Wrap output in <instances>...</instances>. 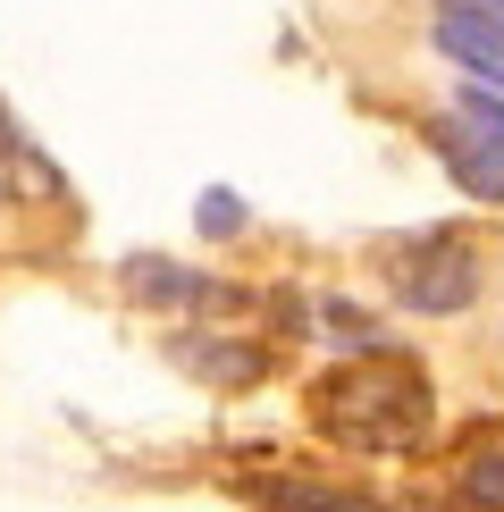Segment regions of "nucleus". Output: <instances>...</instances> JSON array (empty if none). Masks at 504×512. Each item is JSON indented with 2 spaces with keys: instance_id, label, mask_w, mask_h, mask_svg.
Wrapping results in <instances>:
<instances>
[{
  "instance_id": "nucleus-9",
  "label": "nucleus",
  "mask_w": 504,
  "mask_h": 512,
  "mask_svg": "<svg viewBox=\"0 0 504 512\" xmlns=\"http://www.w3.org/2000/svg\"><path fill=\"white\" fill-rule=\"evenodd\" d=\"M446 168H454L462 185H471L479 202H504V168H496L488 152H479V143H462V135H446Z\"/></svg>"
},
{
  "instance_id": "nucleus-3",
  "label": "nucleus",
  "mask_w": 504,
  "mask_h": 512,
  "mask_svg": "<svg viewBox=\"0 0 504 512\" xmlns=\"http://www.w3.org/2000/svg\"><path fill=\"white\" fill-rule=\"evenodd\" d=\"M437 42H446L454 59H471V68L504 93V34L488 26V0H462V9H446V17H437Z\"/></svg>"
},
{
  "instance_id": "nucleus-10",
  "label": "nucleus",
  "mask_w": 504,
  "mask_h": 512,
  "mask_svg": "<svg viewBox=\"0 0 504 512\" xmlns=\"http://www.w3.org/2000/svg\"><path fill=\"white\" fill-rule=\"evenodd\" d=\"M202 236H236V227H244V202L236 194H227V185H210V194H202Z\"/></svg>"
},
{
  "instance_id": "nucleus-1",
  "label": "nucleus",
  "mask_w": 504,
  "mask_h": 512,
  "mask_svg": "<svg viewBox=\"0 0 504 512\" xmlns=\"http://www.w3.org/2000/svg\"><path fill=\"white\" fill-rule=\"evenodd\" d=\"M311 420H320L336 445H353V454H404V445L429 437L437 395H429V378H420V361L387 345V353H353V361H336V370H320Z\"/></svg>"
},
{
  "instance_id": "nucleus-5",
  "label": "nucleus",
  "mask_w": 504,
  "mask_h": 512,
  "mask_svg": "<svg viewBox=\"0 0 504 512\" xmlns=\"http://www.w3.org/2000/svg\"><path fill=\"white\" fill-rule=\"evenodd\" d=\"M0 177H9V194H26V202H51L59 194V168L9 126V110H0Z\"/></svg>"
},
{
  "instance_id": "nucleus-6",
  "label": "nucleus",
  "mask_w": 504,
  "mask_h": 512,
  "mask_svg": "<svg viewBox=\"0 0 504 512\" xmlns=\"http://www.w3.org/2000/svg\"><path fill=\"white\" fill-rule=\"evenodd\" d=\"M454 504L462 512H504V437L471 445V462L454 471Z\"/></svg>"
},
{
  "instance_id": "nucleus-2",
  "label": "nucleus",
  "mask_w": 504,
  "mask_h": 512,
  "mask_svg": "<svg viewBox=\"0 0 504 512\" xmlns=\"http://www.w3.org/2000/svg\"><path fill=\"white\" fill-rule=\"evenodd\" d=\"M387 286H395V303L420 311V319L471 311V303H479V252H462L454 236H437V244H404V252L387 261Z\"/></svg>"
},
{
  "instance_id": "nucleus-8",
  "label": "nucleus",
  "mask_w": 504,
  "mask_h": 512,
  "mask_svg": "<svg viewBox=\"0 0 504 512\" xmlns=\"http://www.w3.org/2000/svg\"><path fill=\"white\" fill-rule=\"evenodd\" d=\"M244 496H261L278 512H378V504H353V496H311L303 479H244Z\"/></svg>"
},
{
  "instance_id": "nucleus-7",
  "label": "nucleus",
  "mask_w": 504,
  "mask_h": 512,
  "mask_svg": "<svg viewBox=\"0 0 504 512\" xmlns=\"http://www.w3.org/2000/svg\"><path fill=\"white\" fill-rule=\"evenodd\" d=\"M454 135L479 143V152L504 168V101L496 93H454Z\"/></svg>"
},
{
  "instance_id": "nucleus-4",
  "label": "nucleus",
  "mask_w": 504,
  "mask_h": 512,
  "mask_svg": "<svg viewBox=\"0 0 504 512\" xmlns=\"http://www.w3.org/2000/svg\"><path fill=\"white\" fill-rule=\"evenodd\" d=\"M118 286L135 294V303H194L210 277L177 269V261H160V252H126V261H118Z\"/></svg>"
}]
</instances>
